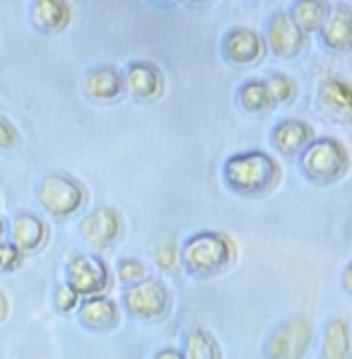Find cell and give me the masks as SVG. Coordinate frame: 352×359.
I'll use <instances>...</instances> for the list:
<instances>
[{
	"label": "cell",
	"mask_w": 352,
	"mask_h": 359,
	"mask_svg": "<svg viewBox=\"0 0 352 359\" xmlns=\"http://www.w3.org/2000/svg\"><path fill=\"white\" fill-rule=\"evenodd\" d=\"M152 359H186V357H184V352L176 350V347H162V350L155 352Z\"/></svg>",
	"instance_id": "obj_30"
},
{
	"label": "cell",
	"mask_w": 352,
	"mask_h": 359,
	"mask_svg": "<svg viewBox=\"0 0 352 359\" xmlns=\"http://www.w3.org/2000/svg\"><path fill=\"white\" fill-rule=\"evenodd\" d=\"M65 283L87 299V297L107 294L111 290V270L99 253H73L65 263Z\"/></svg>",
	"instance_id": "obj_7"
},
{
	"label": "cell",
	"mask_w": 352,
	"mask_h": 359,
	"mask_svg": "<svg viewBox=\"0 0 352 359\" xmlns=\"http://www.w3.org/2000/svg\"><path fill=\"white\" fill-rule=\"evenodd\" d=\"M239 248L227 231L203 229L181 244V270L196 280H210L232 268Z\"/></svg>",
	"instance_id": "obj_1"
},
{
	"label": "cell",
	"mask_w": 352,
	"mask_h": 359,
	"mask_svg": "<svg viewBox=\"0 0 352 359\" xmlns=\"http://www.w3.org/2000/svg\"><path fill=\"white\" fill-rule=\"evenodd\" d=\"M318 107L331 118L352 123V85L343 77H326L318 87Z\"/></svg>",
	"instance_id": "obj_13"
},
{
	"label": "cell",
	"mask_w": 352,
	"mask_h": 359,
	"mask_svg": "<svg viewBox=\"0 0 352 359\" xmlns=\"http://www.w3.org/2000/svg\"><path fill=\"white\" fill-rule=\"evenodd\" d=\"M222 53L232 65H254L266 53V41L249 27L229 29L222 39Z\"/></svg>",
	"instance_id": "obj_11"
},
{
	"label": "cell",
	"mask_w": 352,
	"mask_h": 359,
	"mask_svg": "<svg viewBox=\"0 0 352 359\" xmlns=\"http://www.w3.org/2000/svg\"><path fill=\"white\" fill-rule=\"evenodd\" d=\"M328 13H331V5L326 0H295L290 18L304 34H309V32L321 29Z\"/></svg>",
	"instance_id": "obj_21"
},
{
	"label": "cell",
	"mask_w": 352,
	"mask_h": 359,
	"mask_svg": "<svg viewBox=\"0 0 352 359\" xmlns=\"http://www.w3.org/2000/svg\"><path fill=\"white\" fill-rule=\"evenodd\" d=\"M5 313H8V299H5V294L0 292V321L5 318Z\"/></svg>",
	"instance_id": "obj_32"
},
{
	"label": "cell",
	"mask_w": 352,
	"mask_h": 359,
	"mask_svg": "<svg viewBox=\"0 0 352 359\" xmlns=\"http://www.w3.org/2000/svg\"><path fill=\"white\" fill-rule=\"evenodd\" d=\"M5 241H8V222L0 217V244H5Z\"/></svg>",
	"instance_id": "obj_31"
},
{
	"label": "cell",
	"mask_w": 352,
	"mask_h": 359,
	"mask_svg": "<svg viewBox=\"0 0 352 359\" xmlns=\"http://www.w3.org/2000/svg\"><path fill=\"white\" fill-rule=\"evenodd\" d=\"M239 107L249 114H263L266 109H271V95H268L266 80H246L239 87Z\"/></svg>",
	"instance_id": "obj_22"
},
{
	"label": "cell",
	"mask_w": 352,
	"mask_h": 359,
	"mask_svg": "<svg viewBox=\"0 0 352 359\" xmlns=\"http://www.w3.org/2000/svg\"><path fill=\"white\" fill-rule=\"evenodd\" d=\"M280 176H283L280 164L268 152L261 150L236 152L222 167V179L227 189L244 198H258L275 191Z\"/></svg>",
	"instance_id": "obj_2"
},
{
	"label": "cell",
	"mask_w": 352,
	"mask_h": 359,
	"mask_svg": "<svg viewBox=\"0 0 352 359\" xmlns=\"http://www.w3.org/2000/svg\"><path fill=\"white\" fill-rule=\"evenodd\" d=\"M8 241H13L25 256L41 253L51 241V229L34 212H18L8 222Z\"/></svg>",
	"instance_id": "obj_9"
},
{
	"label": "cell",
	"mask_w": 352,
	"mask_h": 359,
	"mask_svg": "<svg viewBox=\"0 0 352 359\" xmlns=\"http://www.w3.org/2000/svg\"><path fill=\"white\" fill-rule=\"evenodd\" d=\"M34 196L39 201V205L43 208V212L51 215L53 219L75 217L87 205V198H90L87 196V189L78 179H73L68 174H60V171L41 176V181L36 184Z\"/></svg>",
	"instance_id": "obj_5"
},
{
	"label": "cell",
	"mask_w": 352,
	"mask_h": 359,
	"mask_svg": "<svg viewBox=\"0 0 352 359\" xmlns=\"http://www.w3.org/2000/svg\"><path fill=\"white\" fill-rule=\"evenodd\" d=\"M51 302H53L56 313H60V316H70V313H78L82 297L68 283H60L56 290H53V299Z\"/></svg>",
	"instance_id": "obj_26"
},
{
	"label": "cell",
	"mask_w": 352,
	"mask_h": 359,
	"mask_svg": "<svg viewBox=\"0 0 352 359\" xmlns=\"http://www.w3.org/2000/svg\"><path fill=\"white\" fill-rule=\"evenodd\" d=\"M85 92L97 102H114L126 92V80L111 65H99V68L87 70Z\"/></svg>",
	"instance_id": "obj_18"
},
{
	"label": "cell",
	"mask_w": 352,
	"mask_h": 359,
	"mask_svg": "<svg viewBox=\"0 0 352 359\" xmlns=\"http://www.w3.org/2000/svg\"><path fill=\"white\" fill-rule=\"evenodd\" d=\"M186 3H191V5H201V3H208V0H186Z\"/></svg>",
	"instance_id": "obj_33"
},
{
	"label": "cell",
	"mask_w": 352,
	"mask_h": 359,
	"mask_svg": "<svg viewBox=\"0 0 352 359\" xmlns=\"http://www.w3.org/2000/svg\"><path fill=\"white\" fill-rule=\"evenodd\" d=\"M313 128L302 118H285L273 128V147L283 157H297L313 140Z\"/></svg>",
	"instance_id": "obj_15"
},
{
	"label": "cell",
	"mask_w": 352,
	"mask_h": 359,
	"mask_svg": "<svg viewBox=\"0 0 352 359\" xmlns=\"http://www.w3.org/2000/svg\"><path fill=\"white\" fill-rule=\"evenodd\" d=\"M123 80H126V90H128L135 99H142V102L159 99L164 92L162 70H159L157 65L147 63V60H135V63H130L123 75Z\"/></svg>",
	"instance_id": "obj_14"
},
{
	"label": "cell",
	"mask_w": 352,
	"mask_h": 359,
	"mask_svg": "<svg viewBox=\"0 0 352 359\" xmlns=\"http://www.w3.org/2000/svg\"><path fill=\"white\" fill-rule=\"evenodd\" d=\"M321 359H350L352 357V328L343 316L328 318L318 340Z\"/></svg>",
	"instance_id": "obj_16"
},
{
	"label": "cell",
	"mask_w": 352,
	"mask_h": 359,
	"mask_svg": "<svg viewBox=\"0 0 352 359\" xmlns=\"http://www.w3.org/2000/svg\"><path fill=\"white\" fill-rule=\"evenodd\" d=\"M313 340V323L304 313L280 321L263 345L266 359H304Z\"/></svg>",
	"instance_id": "obj_6"
},
{
	"label": "cell",
	"mask_w": 352,
	"mask_h": 359,
	"mask_svg": "<svg viewBox=\"0 0 352 359\" xmlns=\"http://www.w3.org/2000/svg\"><path fill=\"white\" fill-rule=\"evenodd\" d=\"M297 164L306 181L313 186H333L348 176L352 167L350 150L338 137H313L309 145L297 154Z\"/></svg>",
	"instance_id": "obj_3"
},
{
	"label": "cell",
	"mask_w": 352,
	"mask_h": 359,
	"mask_svg": "<svg viewBox=\"0 0 352 359\" xmlns=\"http://www.w3.org/2000/svg\"><path fill=\"white\" fill-rule=\"evenodd\" d=\"M306 34L295 25L290 13H275L268 22V46L275 56L280 58H292L304 48Z\"/></svg>",
	"instance_id": "obj_12"
},
{
	"label": "cell",
	"mask_w": 352,
	"mask_h": 359,
	"mask_svg": "<svg viewBox=\"0 0 352 359\" xmlns=\"http://www.w3.org/2000/svg\"><path fill=\"white\" fill-rule=\"evenodd\" d=\"M22 263H25V253L13 241L0 244V273H15L22 268Z\"/></svg>",
	"instance_id": "obj_27"
},
{
	"label": "cell",
	"mask_w": 352,
	"mask_h": 359,
	"mask_svg": "<svg viewBox=\"0 0 352 359\" xmlns=\"http://www.w3.org/2000/svg\"><path fill=\"white\" fill-rule=\"evenodd\" d=\"M181 352L186 359H222V347H219L217 338L201 325H191L184 333Z\"/></svg>",
	"instance_id": "obj_20"
},
{
	"label": "cell",
	"mask_w": 352,
	"mask_h": 359,
	"mask_svg": "<svg viewBox=\"0 0 352 359\" xmlns=\"http://www.w3.org/2000/svg\"><path fill=\"white\" fill-rule=\"evenodd\" d=\"M321 41L333 51H350L352 48V8L350 5H335L328 13L323 27L318 29Z\"/></svg>",
	"instance_id": "obj_17"
},
{
	"label": "cell",
	"mask_w": 352,
	"mask_h": 359,
	"mask_svg": "<svg viewBox=\"0 0 352 359\" xmlns=\"http://www.w3.org/2000/svg\"><path fill=\"white\" fill-rule=\"evenodd\" d=\"M78 234L92 253H104L123 234V217H121L119 210L99 205L80 217Z\"/></svg>",
	"instance_id": "obj_8"
},
{
	"label": "cell",
	"mask_w": 352,
	"mask_h": 359,
	"mask_svg": "<svg viewBox=\"0 0 352 359\" xmlns=\"http://www.w3.org/2000/svg\"><path fill=\"white\" fill-rule=\"evenodd\" d=\"M78 323L90 333H111L121 325V304L109 294L87 297L80 302Z\"/></svg>",
	"instance_id": "obj_10"
},
{
	"label": "cell",
	"mask_w": 352,
	"mask_h": 359,
	"mask_svg": "<svg viewBox=\"0 0 352 359\" xmlns=\"http://www.w3.org/2000/svg\"><path fill=\"white\" fill-rule=\"evenodd\" d=\"M174 306V292L164 280L147 278L137 285L123 287L121 292V309L128 316L145 323H162L172 313Z\"/></svg>",
	"instance_id": "obj_4"
},
{
	"label": "cell",
	"mask_w": 352,
	"mask_h": 359,
	"mask_svg": "<svg viewBox=\"0 0 352 359\" xmlns=\"http://www.w3.org/2000/svg\"><path fill=\"white\" fill-rule=\"evenodd\" d=\"M340 287H343V292L352 299V261L343 268V275H340Z\"/></svg>",
	"instance_id": "obj_29"
},
{
	"label": "cell",
	"mask_w": 352,
	"mask_h": 359,
	"mask_svg": "<svg viewBox=\"0 0 352 359\" xmlns=\"http://www.w3.org/2000/svg\"><path fill=\"white\" fill-rule=\"evenodd\" d=\"M29 13L36 29L46 32V34H56L70 22L68 0H32Z\"/></svg>",
	"instance_id": "obj_19"
},
{
	"label": "cell",
	"mask_w": 352,
	"mask_h": 359,
	"mask_svg": "<svg viewBox=\"0 0 352 359\" xmlns=\"http://www.w3.org/2000/svg\"><path fill=\"white\" fill-rule=\"evenodd\" d=\"M268 95H271V104H287L292 102L297 95V85L290 75L285 73H275L266 80Z\"/></svg>",
	"instance_id": "obj_25"
},
{
	"label": "cell",
	"mask_w": 352,
	"mask_h": 359,
	"mask_svg": "<svg viewBox=\"0 0 352 359\" xmlns=\"http://www.w3.org/2000/svg\"><path fill=\"white\" fill-rule=\"evenodd\" d=\"M116 278L123 287H130V285H137V283H142V280L152 278V270L142 258H121L116 265Z\"/></svg>",
	"instance_id": "obj_23"
},
{
	"label": "cell",
	"mask_w": 352,
	"mask_h": 359,
	"mask_svg": "<svg viewBox=\"0 0 352 359\" xmlns=\"http://www.w3.org/2000/svg\"><path fill=\"white\" fill-rule=\"evenodd\" d=\"M155 265L167 275L181 273V246H176V241L172 239V236H167L162 244H157Z\"/></svg>",
	"instance_id": "obj_24"
},
{
	"label": "cell",
	"mask_w": 352,
	"mask_h": 359,
	"mask_svg": "<svg viewBox=\"0 0 352 359\" xmlns=\"http://www.w3.org/2000/svg\"><path fill=\"white\" fill-rule=\"evenodd\" d=\"M157 3H172V0H157Z\"/></svg>",
	"instance_id": "obj_34"
},
{
	"label": "cell",
	"mask_w": 352,
	"mask_h": 359,
	"mask_svg": "<svg viewBox=\"0 0 352 359\" xmlns=\"http://www.w3.org/2000/svg\"><path fill=\"white\" fill-rule=\"evenodd\" d=\"M20 145V133L13 121L0 116V150H15Z\"/></svg>",
	"instance_id": "obj_28"
}]
</instances>
